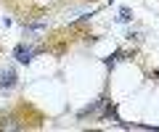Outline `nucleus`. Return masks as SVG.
Wrapping results in <instances>:
<instances>
[{"mask_svg":"<svg viewBox=\"0 0 159 132\" xmlns=\"http://www.w3.org/2000/svg\"><path fill=\"white\" fill-rule=\"evenodd\" d=\"M16 58H19L21 63H29V61H32V48L19 45V48H16Z\"/></svg>","mask_w":159,"mask_h":132,"instance_id":"obj_1","label":"nucleus"}]
</instances>
